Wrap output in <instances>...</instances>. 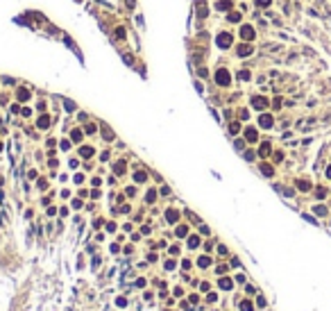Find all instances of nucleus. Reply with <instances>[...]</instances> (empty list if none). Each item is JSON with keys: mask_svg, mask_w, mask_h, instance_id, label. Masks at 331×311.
<instances>
[{"mask_svg": "<svg viewBox=\"0 0 331 311\" xmlns=\"http://www.w3.org/2000/svg\"><path fill=\"white\" fill-rule=\"evenodd\" d=\"M215 43L220 45V48H227V45L231 43V34H227V32H222V34L218 36V41H215Z\"/></svg>", "mask_w": 331, "mask_h": 311, "instance_id": "1", "label": "nucleus"}, {"mask_svg": "<svg viewBox=\"0 0 331 311\" xmlns=\"http://www.w3.org/2000/svg\"><path fill=\"white\" fill-rule=\"evenodd\" d=\"M215 80H218V84L225 87V84H229V73H227V70H218V73H215Z\"/></svg>", "mask_w": 331, "mask_h": 311, "instance_id": "2", "label": "nucleus"}, {"mask_svg": "<svg viewBox=\"0 0 331 311\" xmlns=\"http://www.w3.org/2000/svg\"><path fill=\"white\" fill-rule=\"evenodd\" d=\"M240 36H243V39H252V36H254V30H252L249 25H245L243 30H240Z\"/></svg>", "mask_w": 331, "mask_h": 311, "instance_id": "3", "label": "nucleus"}, {"mask_svg": "<svg viewBox=\"0 0 331 311\" xmlns=\"http://www.w3.org/2000/svg\"><path fill=\"white\" fill-rule=\"evenodd\" d=\"M252 102H254V107H256V109H263L265 104H268V100H265V98H254Z\"/></svg>", "mask_w": 331, "mask_h": 311, "instance_id": "4", "label": "nucleus"}, {"mask_svg": "<svg viewBox=\"0 0 331 311\" xmlns=\"http://www.w3.org/2000/svg\"><path fill=\"white\" fill-rule=\"evenodd\" d=\"M245 136H247V141H256V130H252V127H249V130L245 132Z\"/></svg>", "mask_w": 331, "mask_h": 311, "instance_id": "5", "label": "nucleus"}, {"mask_svg": "<svg viewBox=\"0 0 331 311\" xmlns=\"http://www.w3.org/2000/svg\"><path fill=\"white\" fill-rule=\"evenodd\" d=\"M249 45H240V50H238V55H240V57H247V55H249Z\"/></svg>", "mask_w": 331, "mask_h": 311, "instance_id": "6", "label": "nucleus"}, {"mask_svg": "<svg viewBox=\"0 0 331 311\" xmlns=\"http://www.w3.org/2000/svg\"><path fill=\"white\" fill-rule=\"evenodd\" d=\"M261 125H263V127H270V125H272V118H270V116H261Z\"/></svg>", "mask_w": 331, "mask_h": 311, "instance_id": "7", "label": "nucleus"}, {"mask_svg": "<svg viewBox=\"0 0 331 311\" xmlns=\"http://www.w3.org/2000/svg\"><path fill=\"white\" fill-rule=\"evenodd\" d=\"M229 5H231L229 0H220V2H218V9H227Z\"/></svg>", "mask_w": 331, "mask_h": 311, "instance_id": "8", "label": "nucleus"}, {"mask_svg": "<svg viewBox=\"0 0 331 311\" xmlns=\"http://www.w3.org/2000/svg\"><path fill=\"white\" fill-rule=\"evenodd\" d=\"M50 125V121H48V116H43L41 121H39V127H48Z\"/></svg>", "mask_w": 331, "mask_h": 311, "instance_id": "9", "label": "nucleus"}, {"mask_svg": "<svg viewBox=\"0 0 331 311\" xmlns=\"http://www.w3.org/2000/svg\"><path fill=\"white\" fill-rule=\"evenodd\" d=\"M91 155H93L91 148H82V157H91Z\"/></svg>", "mask_w": 331, "mask_h": 311, "instance_id": "10", "label": "nucleus"}, {"mask_svg": "<svg viewBox=\"0 0 331 311\" xmlns=\"http://www.w3.org/2000/svg\"><path fill=\"white\" fill-rule=\"evenodd\" d=\"M268 152H270V146H268V143H263V146H261V155H268Z\"/></svg>", "mask_w": 331, "mask_h": 311, "instance_id": "11", "label": "nucleus"}, {"mask_svg": "<svg viewBox=\"0 0 331 311\" xmlns=\"http://www.w3.org/2000/svg\"><path fill=\"white\" fill-rule=\"evenodd\" d=\"M256 5H259V7H268V5H270V0H256Z\"/></svg>", "mask_w": 331, "mask_h": 311, "instance_id": "12", "label": "nucleus"}, {"mask_svg": "<svg viewBox=\"0 0 331 311\" xmlns=\"http://www.w3.org/2000/svg\"><path fill=\"white\" fill-rule=\"evenodd\" d=\"M18 98H21V100H25V98H27V91H25V89H21V91H18Z\"/></svg>", "mask_w": 331, "mask_h": 311, "instance_id": "13", "label": "nucleus"}, {"mask_svg": "<svg viewBox=\"0 0 331 311\" xmlns=\"http://www.w3.org/2000/svg\"><path fill=\"white\" fill-rule=\"evenodd\" d=\"M168 220H177V211H168Z\"/></svg>", "mask_w": 331, "mask_h": 311, "instance_id": "14", "label": "nucleus"}, {"mask_svg": "<svg viewBox=\"0 0 331 311\" xmlns=\"http://www.w3.org/2000/svg\"><path fill=\"white\" fill-rule=\"evenodd\" d=\"M229 21H234V23H238V21H240V14H231V16H229Z\"/></svg>", "mask_w": 331, "mask_h": 311, "instance_id": "15", "label": "nucleus"}, {"mask_svg": "<svg viewBox=\"0 0 331 311\" xmlns=\"http://www.w3.org/2000/svg\"><path fill=\"white\" fill-rule=\"evenodd\" d=\"M220 286H222V288H229L231 284H229V279H222V282H220Z\"/></svg>", "mask_w": 331, "mask_h": 311, "instance_id": "16", "label": "nucleus"}, {"mask_svg": "<svg viewBox=\"0 0 331 311\" xmlns=\"http://www.w3.org/2000/svg\"><path fill=\"white\" fill-rule=\"evenodd\" d=\"M243 311H252V304H249V302H243Z\"/></svg>", "mask_w": 331, "mask_h": 311, "instance_id": "17", "label": "nucleus"}, {"mask_svg": "<svg viewBox=\"0 0 331 311\" xmlns=\"http://www.w3.org/2000/svg\"><path fill=\"white\" fill-rule=\"evenodd\" d=\"M327 175H329V177H331V166H329V168H327Z\"/></svg>", "mask_w": 331, "mask_h": 311, "instance_id": "18", "label": "nucleus"}]
</instances>
